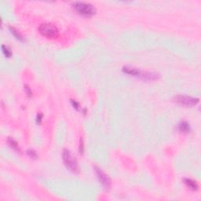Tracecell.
Masks as SVG:
<instances>
[{
    "instance_id": "cell-3",
    "label": "cell",
    "mask_w": 201,
    "mask_h": 201,
    "mask_svg": "<svg viewBox=\"0 0 201 201\" xmlns=\"http://www.w3.org/2000/svg\"><path fill=\"white\" fill-rule=\"evenodd\" d=\"M123 72L125 74L130 75L132 76L140 77L148 80H155L158 79V75L153 72H142L139 68H136L131 66H125L123 68Z\"/></svg>"
},
{
    "instance_id": "cell-1",
    "label": "cell",
    "mask_w": 201,
    "mask_h": 201,
    "mask_svg": "<svg viewBox=\"0 0 201 201\" xmlns=\"http://www.w3.org/2000/svg\"><path fill=\"white\" fill-rule=\"evenodd\" d=\"M62 160L64 164L67 167L68 170L72 173H78L80 171V166H79L78 161L76 158L68 149H64L62 152Z\"/></svg>"
},
{
    "instance_id": "cell-4",
    "label": "cell",
    "mask_w": 201,
    "mask_h": 201,
    "mask_svg": "<svg viewBox=\"0 0 201 201\" xmlns=\"http://www.w3.org/2000/svg\"><path fill=\"white\" fill-rule=\"evenodd\" d=\"M39 31L42 35L49 39H54L58 35V29L54 24L50 23L42 24L39 28Z\"/></svg>"
},
{
    "instance_id": "cell-10",
    "label": "cell",
    "mask_w": 201,
    "mask_h": 201,
    "mask_svg": "<svg viewBox=\"0 0 201 201\" xmlns=\"http://www.w3.org/2000/svg\"><path fill=\"white\" fill-rule=\"evenodd\" d=\"M7 142L9 146H10V148L14 150H15L16 152H20V148L18 146V143L14 140V138H11V137H9L8 140H7Z\"/></svg>"
},
{
    "instance_id": "cell-5",
    "label": "cell",
    "mask_w": 201,
    "mask_h": 201,
    "mask_svg": "<svg viewBox=\"0 0 201 201\" xmlns=\"http://www.w3.org/2000/svg\"><path fill=\"white\" fill-rule=\"evenodd\" d=\"M175 101L178 103L179 105L186 107H193V106L196 105L199 103V98H196V97H192L190 96L187 95H178L174 97Z\"/></svg>"
},
{
    "instance_id": "cell-14",
    "label": "cell",
    "mask_w": 201,
    "mask_h": 201,
    "mask_svg": "<svg viewBox=\"0 0 201 201\" xmlns=\"http://www.w3.org/2000/svg\"><path fill=\"white\" fill-rule=\"evenodd\" d=\"M79 151H80V154H83L84 152V145H83V139H80V148H79Z\"/></svg>"
},
{
    "instance_id": "cell-7",
    "label": "cell",
    "mask_w": 201,
    "mask_h": 201,
    "mask_svg": "<svg viewBox=\"0 0 201 201\" xmlns=\"http://www.w3.org/2000/svg\"><path fill=\"white\" fill-rule=\"evenodd\" d=\"M178 129L181 133H189L191 131V126L188 122L183 121L179 123L178 126Z\"/></svg>"
},
{
    "instance_id": "cell-11",
    "label": "cell",
    "mask_w": 201,
    "mask_h": 201,
    "mask_svg": "<svg viewBox=\"0 0 201 201\" xmlns=\"http://www.w3.org/2000/svg\"><path fill=\"white\" fill-rule=\"evenodd\" d=\"M2 51L6 57H10L11 55H12V52H11L10 49L5 45L2 46Z\"/></svg>"
},
{
    "instance_id": "cell-2",
    "label": "cell",
    "mask_w": 201,
    "mask_h": 201,
    "mask_svg": "<svg viewBox=\"0 0 201 201\" xmlns=\"http://www.w3.org/2000/svg\"><path fill=\"white\" fill-rule=\"evenodd\" d=\"M72 8L77 14L86 18H90L96 13L95 7L87 2H76L72 4Z\"/></svg>"
},
{
    "instance_id": "cell-16",
    "label": "cell",
    "mask_w": 201,
    "mask_h": 201,
    "mask_svg": "<svg viewBox=\"0 0 201 201\" xmlns=\"http://www.w3.org/2000/svg\"><path fill=\"white\" fill-rule=\"evenodd\" d=\"M25 91H26L27 95H28V97H31L32 93H31V90H30V88L28 87V86H25Z\"/></svg>"
},
{
    "instance_id": "cell-9",
    "label": "cell",
    "mask_w": 201,
    "mask_h": 201,
    "mask_svg": "<svg viewBox=\"0 0 201 201\" xmlns=\"http://www.w3.org/2000/svg\"><path fill=\"white\" fill-rule=\"evenodd\" d=\"M9 29H10V31L11 34H12V35H14V36L17 39L19 40V41H21V42L24 41V36H23L21 33H20L18 30L16 29L15 28H14V27H10Z\"/></svg>"
},
{
    "instance_id": "cell-15",
    "label": "cell",
    "mask_w": 201,
    "mask_h": 201,
    "mask_svg": "<svg viewBox=\"0 0 201 201\" xmlns=\"http://www.w3.org/2000/svg\"><path fill=\"white\" fill-rule=\"evenodd\" d=\"M42 119H43V115L41 113H38V115L36 116V123L38 124H39L42 122Z\"/></svg>"
},
{
    "instance_id": "cell-13",
    "label": "cell",
    "mask_w": 201,
    "mask_h": 201,
    "mask_svg": "<svg viewBox=\"0 0 201 201\" xmlns=\"http://www.w3.org/2000/svg\"><path fill=\"white\" fill-rule=\"evenodd\" d=\"M71 104H72V105L73 106V108H74L75 109L77 110V111L80 110V103L77 102L76 100H71Z\"/></svg>"
},
{
    "instance_id": "cell-8",
    "label": "cell",
    "mask_w": 201,
    "mask_h": 201,
    "mask_svg": "<svg viewBox=\"0 0 201 201\" xmlns=\"http://www.w3.org/2000/svg\"><path fill=\"white\" fill-rule=\"evenodd\" d=\"M184 183L186 184V186L189 189H190L192 191H196L198 189V188H199L196 181L192 180L191 178H185L184 179Z\"/></svg>"
},
{
    "instance_id": "cell-12",
    "label": "cell",
    "mask_w": 201,
    "mask_h": 201,
    "mask_svg": "<svg viewBox=\"0 0 201 201\" xmlns=\"http://www.w3.org/2000/svg\"><path fill=\"white\" fill-rule=\"evenodd\" d=\"M27 154L29 157H31L33 160H35L38 157V154H37L36 151L34 150V149H28V152H27Z\"/></svg>"
},
{
    "instance_id": "cell-6",
    "label": "cell",
    "mask_w": 201,
    "mask_h": 201,
    "mask_svg": "<svg viewBox=\"0 0 201 201\" xmlns=\"http://www.w3.org/2000/svg\"><path fill=\"white\" fill-rule=\"evenodd\" d=\"M94 169H95L96 174H97L99 182L101 184V186H102L103 187H104V189H106V190L109 189L112 186L111 179L109 178V177L101 169L97 167V166H95Z\"/></svg>"
}]
</instances>
